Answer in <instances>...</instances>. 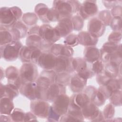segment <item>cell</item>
Returning <instances> with one entry per match:
<instances>
[{
  "label": "cell",
  "mask_w": 122,
  "mask_h": 122,
  "mask_svg": "<svg viewBox=\"0 0 122 122\" xmlns=\"http://www.w3.org/2000/svg\"><path fill=\"white\" fill-rule=\"evenodd\" d=\"M25 113L23 110L16 108L14 109L10 116L12 122H22L24 121Z\"/></svg>",
  "instance_id": "obj_42"
},
{
  "label": "cell",
  "mask_w": 122,
  "mask_h": 122,
  "mask_svg": "<svg viewBox=\"0 0 122 122\" xmlns=\"http://www.w3.org/2000/svg\"><path fill=\"white\" fill-rule=\"evenodd\" d=\"M97 17L106 26L110 25L112 19L111 11L108 10H103L100 11L98 14Z\"/></svg>",
  "instance_id": "obj_39"
},
{
  "label": "cell",
  "mask_w": 122,
  "mask_h": 122,
  "mask_svg": "<svg viewBox=\"0 0 122 122\" xmlns=\"http://www.w3.org/2000/svg\"><path fill=\"white\" fill-rule=\"evenodd\" d=\"M5 77V70L3 69L2 67H0V80L1 81Z\"/></svg>",
  "instance_id": "obj_57"
},
{
  "label": "cell",
  "mask_w": 122,
  "mask_h": 122,
  "mask_svg": "<svg viewBox=\"0 0 122 122\" xmlns=\"http://www.w3.org/2000/svg\"><path fill=\"white\" fill-rule=\"evenodd\" d=\"M42 52V51L39 48H33L31 55L30 62L37 64L38 60Z\"/></svg>",
  "instance_id": "obj_50"
},
{
  "label": "cell",
  "mask_w": 122,
  "mask_h": 122,
  "mask_svg": "<svg viewBox=\"0 0 122 122\" xmlns=\"http://www.w3.org/2000/svg\"><path fill=\"white\" fill-rule=\"evenodd\" d=\"M69 107L81 110L90 102V98L88 96L83 92L74 93L70 97Z\"/></svg>",
  "instance_id": "obj_15"
},
{
  "label": "cell",
  "mask_w": 122,
  "mask_h": 122,
  "mask_svg": "<svg viewBox=\"0 0 122 122\" xmlns=\"http://www.w3.org/2000/svg\"><path fill=\"white\" fill-rule=\"evenodd\" d=\"M13 41L9 29L0 26V46L4 45Z\"/></svg>",
  "instance_id": "obj_32"
},
{
  "label": "cell",
  "mask_w": 122,
  "mask_h": 122,
  "mask_svg": "<svg viewBox=\"0 0 122 122\" xmlns=\"http://www.w3.org/2000/svg\"><path fill=\"white\" fill-rule=\"evenodd\" d=\"M5 77L8 83L13 85L19 89L22 85L20 70L13 66H10L5 69Z\"/></svg>",
  "instance_id": "obj_16"
},
{
  "label": "cell",
  "mask_w": 122,
  "mask_h": 122,
  "mask_svg": "<svg viewBox=\"0 0 122 122\" xmlns=\"http://www.w3.org/2000/svg\"><path fill=\"white\" fill-rule=\"evenodd\" d=\"M30 107V111L37 117L45 119L48 116L50 105L45 100L36 99L31 101Z\"/></svg>",
  "instance_id": "obj_7"
},
{
  "label": "cell",
  "mask_w": 122,
  "mask_h": 122,
  "mask_svg": "<svg viewBox=\"0 0 122 122\" xmlns=\"http://www.w3.org/2000/svg\"><path fill=\"white\" fill-rule=\"evenodd\" d=\"M50 52L56 57H73L74 54L72 48L62 44H53L51 47Z\"/></svg>",
  "instance_id": "obj_22"
},
{
  "label": "cell",
  "mask_w": 122,
  "mask_h": 122,
  "mask_svg": "<svg viewBox=\"0 0 122 122\" xmlns=\"http://www.w3.org/2000/svg\"><path fill=\"white\" fill-rule=\"evenodd\" d=\"M56 73L54 70H44L41 71L36 81L37 99L46 101L47 91L51 85L55 82Z\"/></svg>",
  "instance_id": "obj_2"
},
{
  "label": "cell",
  "mask_w": 122,
  "mask_h": 122,
  "mask_svg": "<svg viewBox=\"0 0 122 122\" xmlns=\"http://www.w3.org/2000/svg\"><path fill=\"white\" fill-rule=\"evenodd\" d=\"M23 46L20 41H12L6 45L0 46L1 58L9 62L16 61L19 57Z\"/></svg>",
  "instance_id": "obj_4"
},
{
  "label": "cell",
  "mask_w": 122,
  "mask_h": 122,
  "mask_svg": "<svg viewBox=\"0 0 122 122\" xmlns=\"http://www.w3.org/2000/svg\"><path fill=\"white\" fill-rule=\"evenodd\" d=\"M61 116L56 112L50 106L48 116L47 117V121L49 122H59L60 121Z\"/></svg>",
  "instance_id": "obj_49"
},
{
  "label": "cell",
  "mask_w": 122,
  "mask_h": 122,
  "mask_svg": "<svg viewBox=\"0 0 122 122\" xmlns=\"http://www.w3.org/2000/svg\"><path fill=\"white\" fill-rule=\"evenodd\" d=\"M50 8L44 3H39L34 8V11L39 19L43 23L48 24L49 21L47 19V13Z\"/></svg>",
  "instance_id": "obj_30"
},
{
  "label": "cell",
  "mask_w": 122,
  "mask_h": 122,
  "mask_svg": "<svg viewBox=\"0 0 122 122\" xmlns=\"http://www.w3.org/2000/svg\"><path fill=\"white\" fill-rule=\"evenodd\" d=\"M37 116L33 114L31 111L27 112L25 113V118L24 122H28V121H36L38 122Z\"/></svg>",
  "instance_id": "obj_54"
},
{
  "label": "cell",
  "mask_w": 122,
  "mask_h": 122,
  "mask_svg": "<svg viewBox=\"0 0 122 122\" xmlns=\"http://www.w3.org/2000/svg\"><path fill=\"white\" fill-rule=\"evenodd\" d=\"M73 64L74 71L76 73H79L85 70L89 66V63L81 57H77L73 58Z\"/></svg>",
  "instance_id": "obj_36"
},
{
  "label": "cell",
  "mask_w": 122,
  "mask_h": 122,
  "mask_svg": "<svg viewBox=\"0 0 122 122\" xmlns=\"http://www.w3.org/2000/svg\"><path fill=\"white\" fill-rule=\"evenodd\" d=\"M70 97L66 93L59 96L52 102L51 107L61 117L67 113L70 105Z\"/></svg>",
  "instance_id": "obj_11"
},
{
  "label": "cell",
  "mask_w": 122,
  "mask_h": 122,
  "mask_svg": "<svg viewBox=\"0 0 122 122\" xmlns=\"http://www.w3.org/2000/svg\"><path fill=\"white\" fill-rule=\"evenodd\" d=\"M21 19L26 25L31 27L36 25L39 18L35 12H26L23 14Z\"/></svg>",
  "instance_id": "obj_35"
},
{
  "label": "cell",
  "mask_w": 122,
  "mask_h": 122,
  "mask_svg": "<svg viewBox=\"0 0 122 122\" xmlns=\"http://www.w3.org/2000/svg\"><path fill=\"white\" fill-rule=\"evenodd\" d=\"M108 99L110 103L114 106H121L122 104V90H118L112 92Z\"/></svg>",
  "instance_id": "obj_41"
},
{
  "label": "cell",
  "mask_w": 122,
  "mask_h": 122,
  "mask_svg": "<svg viewBox=\"0 0 122 122\" xmlns=\"http://www.w3.org/2000/svg\"><path fill=\"white\" fill-rule=\"evenodd\" d=\"M87 80L81 77L77 73L71 75L69 86L73 93L82 92L87 86Z\"/></svg>",
  "instance_id": "obj_21"
},
{
  "label": "cell",
  "mask_w": 122,
  "mask_h": 122,
  "mask_svg": "<svg viewBox=\"0 0 122 122\" xmlns=\"http://www.w3.org/2000/svg\"><path fill=\"white\" fill-rule=\"evenodd\" d=\"M112 17H122V6L120 4H118L113 7L110 10Z\"/></svg>",
  "instance_id": "obj_52"
},
{
  "label": "cell",
  "mask_w": 122,
  "mask_h": 122,
  "mask_svg": "<svg viewBox=\"0 0 122 122\" xmlns=\"http://www.w3.org/2000/svg\"><path fill=\"white\" fill-rule=\"evenodd\" d=\"M77 73L83 79L87 80L93 77L95 75L94 74V73L92 72V70L91 69L89 65L84 71H82L81 72H80L79 73Z\"/></svg>",
  "instance_id": "obj_51"
},
{
  "label": "cell",
  "mask_w": 122,
  "mask_h": 122,
  "mask_svg": "<svg viewBox=\"0 0 122 122\" xmlns=\"http://www.w3.org/2000/svg\"><path fill=\"white\" fill-rule=\"evenodd\" d=\"M39 35L42 41L51 45H53L60 39L54 27L49 24H43L40 26Z\"/></svg>",
  "instance_id": "obj_6"
},
{
  "label": "cell",
  "mask_w": 122,
  "mask_h": 122,
  "mask_svg": "<svg viewBox=\"0 0 122 122\" xmlns=\"http://www.w3.org/2000/svg\"><path fill=\"white\" fill-rule=\"evenodd\" d=\"M115 113V106L112 103L107 104L104 108L102 114L105 119V122H109L112 119Z\"/></svg>",
  "instance_id": "obj_40"
},
{
  "label": "cell",
  "mask_w": 122,
  "mask_h": 122,
  "mask_svg": "<svg viewBox=\"0 0 122 122\" xmlns=\"http://www.w3.org/2000/svg\"><path fill=\"white\" fill-rule=\"evenodd\" d=\"M122 31H113L109 35L108 41L110 42L119 44V42L122 40Z\"/></svg>",
  "instance_id": "obj_48"
},
{
  "label": "cell",
  "mask_w": 122,
  "mask_h": 122,
  "mask_svg": "<svg viewBox=\"0 0 122 122\" xmlns=\"http://www.w3.org/2000/svg\"><path fill=\"white\" fill-rule=\"evenodd\" d=\"M9 29L12 34L13 41H20V39L27 37L29 30L28 26L20 20L17 21Z\"/></svg>",
  "instance_id": "obj_17"
},
{
  "label": "cell",
  "mask_w": 122,
  "mask_h": 122,
  "mask_svg": "<svg viewBox=\"0 0 122 122\" xmlns=\"http://www.w3.org/2000/svg\"><path fill=\"white\" fill-rule=\"evenodd\" d=\"M40 27V26L37 25L30 27V28L28 30V35H30V34H39V35Z\"/></svg>",
  "instance_id": "obj_55"
},
{
  "label": "cell",
  "mask_w": 122,
  "mask_h": 122,
  "mask_svg": "<svg viewBox=\"0 0 122 122\" xmlns=\"http://www.w3.org/2000/svg\"><path fill=\"white\" fill-rule=\"evenodd\" d=\"M106 26L97 17L90 20L87 24V31L97 38L102 37L106 30Z\"/></svg>",
  "instance_id": "obj_12"
},
{
  "label": "cell",
  "mask_w": 122,
  "mask_h": 122,
  "mask_svg": "<svg viewBox=\"0 0 122 122\" xmlns=\"http://www.w3.org/2000/svg\"><path fill=\"white\" fill-rule=\"evenodd\" d=\"M103 5L107 9V10H111L115 6L121 4L122 2V0H102Z\"/></svg>",
  "instance_id": "obj_53"
},
{
  "label": "cell",
  "mask_w": 122,
  "mask_h": 122,
  "mask_svg": "<svg viewBox=\"0 0 122 122\" xmlns=\"http://www.w3.org/2000/svg\"><path fill=\"white\" fill-rule=\"evenodd\" d=\"M0 121L1 122H12L10 115L0 114Z\"/></svg>",
  "instance_id": "obj_56"
},
{
  "label": "cell",
  "mask_w": 122,
  "mask_h": 122,
  "mask_svg": "<svg viewBox=\"0 0 122 122\" xmlns=\"http://www.w3.org/2000/svg\"><path fill=\"white\" fill-rule=\"evenodd\" d=\"M102 111L98 107L91 102L81 109V112L84 119L95 122Z\"/></svg>",
  "instance_id": "obj_20"
},
{
  "label": "cell",
  "mask_w": 122,
  "mask_h": 122,
  "mask_svg": "<svg viewBox=\"0 0 122 122\" xmlns=\"http://www.w3.org/2000/svg\"><path fill=\"white\" fill-rule=\"evenodd\" d=\"M84 119L82 116L81 110L76 109L69 107L68 112L66 114L61 116L60 122L71 121H84Z\"/></svg>",
  "instance_id": "obj_24"
},
{
  "label": "cell",
  "mask_w": 122,
  "mask_h": 122,
  "mask_svg": "<svg viewBox=\"0 0 122 122\" xmlns=\"http://www.w3.org/2000/svg\"><path fill=\"white\" fill-rule=\"evenodd\" d=\"M66 87L55 82L51 85L47 91L46 101L53 102L59 96L66 93Z\"/></svg>",
  "instance_id": "obj_23"
},
{
  "label": "cell",
  "mask_w": 122,
  "mask_h": 122,
  "mask_svg": "<svg viewBox=\"0 0 122 122\" xmlns=\"http://www.w3.org/2000/svg\"><path fill=\"white\" fill-rule=\"evenodd\" d=\"M79 43L85 47L96 46L98 38L94 37L87 31H81L78 34Z\"/></svg>",
  "instance_id": "obj_26"
},
{
  "label": "cell",
  "mask_w": 122,
  "mask_h": 122,
  "mask_svg": "<svg viewBox=\"0 0 122 122\" xmlns=\"http://www.w3.org/2000/svg\"><path fill=\"white\" fill-rule=\"evenodd\" d=\"M100 51V60L105 64L110 61L121 63L122 61V44L104 43Z\"/></svg>",
  "instance_id": "obj_1"
},
{
  "label": "cell",
  "mask_w": 122,
  "mask_h": 122,
  "mask_svg": "<svg viewBox=\"0 0 122 122\" xmlns=\"http://www.w3.org/2000/svg\"><path fill=\"white\" fill-rule=\"evenodd\" d=\"M19 89L15 86L7 83L4 85L0 82V96L1 97H7L13 100L19 94Z\"/></svg>",
  "instance_id": "obj_25"
},
{
  "label": "cell",
  "mask_w": 122,
  "mask_h": 122,
  "mask_svg": "<svg viewBox=\"0 0 122 122\" xmlns=\"http://www.w3.org/2000/svg\"><path fill=\"white\" fill-rule=\"evenodd\" d=\"M91 64L90 68L95 75L101 73L104 71V63L100 59Z\"/></svg>",
  "instance_id": "obj_45"
},
{
  "label": "cell",
  "mask_w": 122,
  "mask_h": 122,
  "mask_svg": "<svg viewBox=\"0 0 122 122\" xmlns=\"http://www.w3.org/2000/svg\"><path fill=\"white\" fill-rule=\"evenodd\" d=\"M73 30L79 31L81 30L84 25V20L79 14H77L71 18Z\"/></svg>",
  "instance_id": "obj_38"
},
{
  "label": "cell",
  "mask_w": 122,
  "mask_h": 122,
  "mask_svg": "<svg viewBox=\"0 0 122 122\" xmlns=\"http://www.w3.org/2000/svg\"><path fill=\"white\" fill-rule=\"evenodd\" d=\"M57 57L49 51H42L38 61L37 65L45 70H53Z\"/></svg>",
  "instance_id": "obj_13"
},
{
  "label": "cell",
  "mask_w": 122,
  "mask_h": 122,
  "mask_svg": "<svg viewBox=\"0 0 122 122\" xmlns=\"http://www.w3.org/2000/svg\"><path fill=\"white\" fill-rule=\"evenodd\" d=\"M112 79V78L110 77L104 71L101 73L97 74L96 77V81L100 86L104 85Z\"/></svg>",
  "instance_id": "obj_47"
},
{
  "label": "cell",
  "mask_w": 122,
  "mask_h": 122,
  "mask_svg": "<svg viewBox=\"0 0 122 122\" xmlns=\"http://www.w3.org/2000/svg\"><path fill=\"white\" fill-rule=\"evenodd\" d=\"M37 85L36 81L28 82L22 84L19 89L20 93L30 101L37 98Z\"/></svg>",
  "instance_id": "obj_19"
},
{
  "label": "cell",
  "mask_w": 122,
  "mask_h": 122,
  "mask_svg": "<svg viewBox=\"0 0 122 122\" xmlns=\"http://www.w3.org/2000/svg\"><path fill=\"white\" fill-rule=\"evenodd\" d=\"M122 19L121 17H112L109 26L113 31H122Z\"/></svg>",
  "instance_id": "obj_46"
},
{
  "label": "cell",
  "mask_w": 122,
  "mask_h": 122,
  "mask_svg": "<svg viewBox=\"0 0 122 122\" xmlns=\"http://www.w3.org/2000/svg\"><path fill=\"white\" fill-rule=\"evenodd\" d=\"M86 62L92 63L100 59V51L95 46L85 47L83 51V58Z\"/></svg>",
  "instance_id": "obj_27"
},
{
  "label": "cell",
  "mask_w": 122,
  "mask_h": 122,
  "mask_svg": "<svg viewBox=\"0 0 122 122\" xmlns=\"http://www.w3.org/2000/svg\"><path fill=\"white\" fill-rule=\"evenodd\" d=\"M71 18H66L61 20L55 26L54 29L61 38L65 37L73 30Z\"/></svg>",
  "instance_id": "obj_18"
},
{
  "label": "cell",
  "mask_w": 122,
  "mask_h": 122,
  "mask_svg": "<svg viewBox=\"0 0 122 122\" xmlns=\"http://www.w3.org/2000/svg\"><path fill=\"white\" fill-rule=\"evenodd\" d=\"M18 21L11 7H2L0 9V26L8 29L11 28Z\"/></svg>",
  "instance_id": "obj_9"
},
{
  "label": "cell",
  "mask_w": 122,
  "mask_h": 122,
  "mask_svg": "<svg viewBox=\"0 0 122 122\" xmlns=\"http://www.w3.org/2000/svg\"><path fill=\"white\" fill-rule=\"evenodd\" d=\"M63 17L61 14L54 8H50L47 13V19L49 22H59L63 19Z\"/></svg>",
  "instance_id": "obj_44"
},
{
  "label": "cell",
  "mask_w": 122,
  "mask_h": 122,
  "mask_svg": "<svg viewBox=\"0 0 122 122\" xmlns=\"http://www.w3.org/2000/svg\"><path fill=\"white\" fill-rule=\"evenodd\" d=\"M20 73L22 84L36 81L39 76L36 65L31 62L23 63L20 69Z\"/></svg>",
  "instance_id": "obj_5"
},
{
  "label": "cell",
  "mask_w": 122,
  "mask_h": 122,
  "mask_svg": "<svg viewBox=\"0 0 122 122\" xmlns=\"http://www.w3.org/2000/svg\"><path fill=\"white\" fill-rule=\"evenodd\" d=\"M13 100L7 97H1L0 99V113L10 115L14 109Z\"/></svg>",
  "instance_id": "obj_29"
},
{
  "label": "cell",
  "mask_w": 122,
  "mask_h": 122,
  "mask_svg": "<svg viewBox=\"0 0 122 122\" xmlns=\"http://www.w3.org/2000/svg\"><path fill=\"white\" fill-rule=\"evenodd\" d=\"M122 63H118L110 61L104 64V71L112 78L121 77Z\"/></svg>",
  "instance_id": "obj_28"
},
{
  "label": "cell",
  "mask_w": 122,
  "mask_h": 122,
  "mask_svg": "<svg viewBox=\"0 0 122 122\" xmlns=\"http://www.w3.org/2000/svg\"><path fill=\"white\" fill-rule=\"evenodd\" d=\"M98 89L103 93L107 100L108 99L112 92L122 89L121 77L111 79L106 84L100 86Z\"/></svg>",
  "instance_id": "obj_14"
},
{
  "label": "cell",
  "mask_w": 122,
  "mask_h": 122,
  "mask_svg": "<svg viewBox=\"0 0 122 122\" xmlns=\"http://www.w3.org/2000/svg\"><path fill=\"white\" fill-rule=\"evenodd\" d=\"M33 48L23 45L20 51L19 58L22 63L30 62V58Z\"/></svg>",
  "instance_id": "obj_37"
},
{
  "label": "cell",
  "mask_w": 122,
  "mask_h": 122,
  "mask_svg": "<svg viewBox=\"0 0 122 122\" xmlns=\"http://www.w3.org/2000/svg\"><path fill=\"white\" fill-rule=\"evenodd\" d=\"M98 12V8L96 0H85L81 3L79 10L77 14L84 20H86L96 15Z\"/></svg>",
  "instance_id": "obj_8"
},
{
  "label": "cell",
  "mask_w": 122,
  "mask_h": 122,
  "mask_svg": "<svg viewBox=\"0 0 122 122\" xmlns=\"http://www.w3.org/2000/svg\"><path fill=\"white\" fill-rule=\"evenodd\" d=\"M71 75L67 72H62L56 73L55 82L64 87L69 86Z\"/></svg>",
  "instance_id": "obj_34"
},
{
  "label": "cell",
  "mask_w": 122,
  "mask_h": 122,
  "mask_svg": "<svg viewBox=\"0 0 122 122\" xmlns=\"http://www.w3.org/2000/svg\"><path fill=\"white\" fill-rule=\"evenodd\" d=\"M26 45L32 48L41 49L42 40L39 34L28 35L25 40Z\"/></svg>",
  "instance_id": "obj_31"
},
{
  "label": "cell",
  "mask_w": 122,
  "mask_h": 122,
  "mask_svg": "<svg viewBox=\"0 0 122 122\" xmlns=\"http://www.w3.org/2000/svg\"><path fill=\"white\" fill-rule=\"evenodd\" d=\"M73 59V57H57L55 66L53 70L56 73L67 72L71 74L74 72Z\"/></svg>",
  "instance_id": "obj_10"
},
{
  "label": "cell",
  "mask_w": 122,
  "mask_h": 122,
  "mask_svg": "<svg viewBox=\"0 0 122 122\" xmlns=\"http://www.w3.org/2000/svg\"><path fill=\"white\" fill-rule=\"evenodd\" d=\"M90 102L93 103L97 106L100 107L103 105L107 99L103 93L97 89L90 98Z\"/></svg>",
  "instance_id": "obj_33"
},
{
  "label": "cell",
  "mask_w": 122,
  "mask_h": 122,
  "mask_svg": "<svg viewBox=\"0 0 122 122\" xmlns=\"http://www.w3.org/2000/svg\"><path fill=\"white\" fill-rule=\"evenodd\" d=\"M81 5L78 0H56L53 1L52 8L56 9L63 18L71 17L74 14L77 13Z\"/></svg>",
  "instance_id": "obj_3"
},
{
  "label": "cell",
  "mask_w": 122,
  "mask_h": 122,
  "mask_svg": "<svg viewBox=\"0 0 122 122\" xmlns=\"http://www.w3.org/2000/svg\"><path fill=\"white\" fill-rule=\"evenodd\" d=\"M63 43L65 45L71 48L77 46L79 44L77 35L75 33H70L65 37Z\"/></svg>",
  "instance_id": "obj_43"
}]
</instances>
